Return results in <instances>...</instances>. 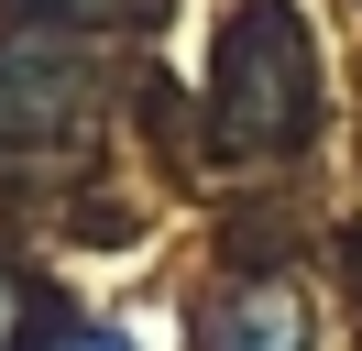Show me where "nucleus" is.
I'll return each instance as SVG.
<instances>
[{
    "mask_svg": "<svg viewBox=\"0 0 362 351\" xmlns=\"http://www.w3.org/2000/svg\"><path fill=\"white\" fill-rule=\"evenodd\" d=\"M55 11H121V0H55Z\"/></svg>",
    "mask_w": 362,
    "mask_h": 351,
    "instance_id": "obj_4",
    "label": "nucleus"
},
{
    "mask_svg": "<svg viewBox=\"0 0 362 351\" xmlns=\"http://www.w3.org/2000/svg\"><path fill=\"white\" fill-rule=\"evenodd\" d=\"M45 351H132L121 329H66V340H45Z\"/></svg>",
    "mask_w": 362,
    "mask_h": 351,
    "instance_id": "obj_2",
    "label": "nucleus"
},
{
    "mask_svg": "<svg viewBox=\"0 0 362 351\" xmlns=\"http://www.w3.org/2000/svg\"><path fill=\"white\" fill-rule=\"evenodd\" d=\"M198 351H308V297H296V285H274V275L230 285V297L209 307Z\"/></svg>",
    "mask_w": 362,
    "mask_h": 351,
    "instance_id": "obj_1",
    "label": "nucleus"
},
{
    "mask_svg": "<svg viewBox=\"0 0 362 351\" xmlns=\"http://www.w3.org/2000/svg\"><path fill=\"white\" fill-rule=\"evenodd\" d=\"M11 307H23V297H11V275H0V351H11Z\"/></svg>",
    "mask_w": 362,
    "mask_h": 351,
    "instance_id": "obj_3",
    "label": "nucleus"
}]
</instances>
